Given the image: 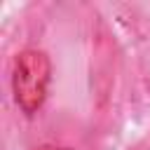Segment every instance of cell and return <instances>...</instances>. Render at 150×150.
Returning <instances> with one entry per match:
<instances>
[{"label":"cell","mask_w":150,"mask_h":150,"mask_svg":"<svg viewBox=\"0 0 150 150\" xmlns=\"http://www.w3.org/2000/svg\"><path fill=\"white\" fill-rule=\"evenodd\" d=\"M52 82V61L40 49H23L14 61L12 94L26 115H35L47 98Z\"/></svg>","instance_id":"obj_1"}]
</instances>
